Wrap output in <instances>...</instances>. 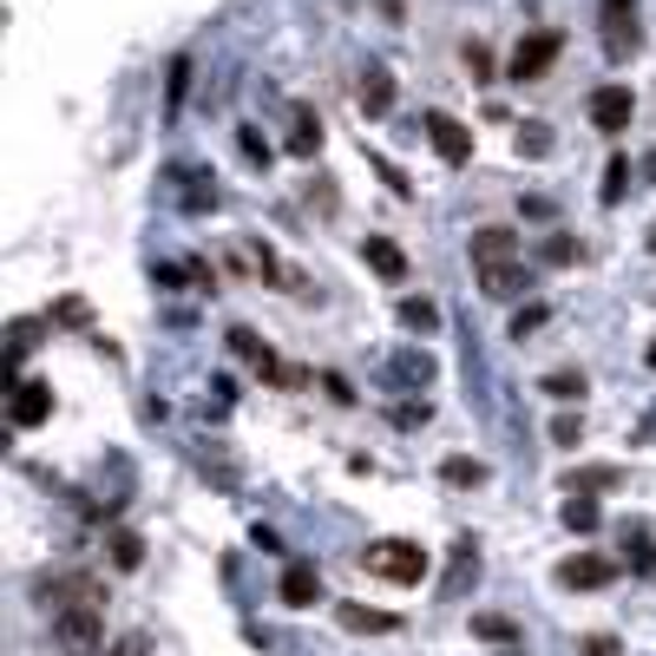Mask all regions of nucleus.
<instances>
[{"label": "nucleus", "instance_id": "f257e3e1", "mask_svg": "<svg viewBox=\"0 0 656 656\" xmlns=\"http://www.w3.org/2000/svg\"><path fill=\"white\" fill-rule=\"evenodd\" d=\"M361 572H375V578H388V585H421V578H427V552H421L414 539H375V545L361 552Z\"/></svg>", "mask_w": 656, "mask_h": 656}, {"label": "nucleus", "instance_id": "f03ea898", "mask_svg": "<svg viewBox=\"0 0 656 656\" xmlns=\"http://www.w3.org/2000/svg\"><path fill=\"white\" fill-rule=\"evenodd\" d=\"M559 46H565V39H559V26H532V33L513 46V79H519V85H526V79H545V72H552V59H559Z\"/></svg>", "mask_w": 656, "mask_h": 656}, {"label": "nucleus", "instance_id": "7ed1b4c3", "mask_svg": "<svg viewBox=\"0 0 656 656\" xmlns=\"http://www.w3.org/2000/svg\"><path fill=\"white\" fill-rule=\"evenodd\" d=\"M585 112H591V125L598 131H631V112H637V99H631V85H598L591 99H585Z\"/></svg>", "mask_w": 656, "mask_h": 656}, {"label": "nucleus", "instance_id": "20e7f679", "mask_svg": "<svg viewBox=\"0 0 656 656\" xmlns=\"http://www.w3.org/2000/svg\"><path fill=\"white\" fill-rule=\"evenodd\" d=\"M421 125H427V138H434V151H440L447 164H467V158H473V131H467L453 112H440V105H434Z\"/></svg>", "mask_w": 656, "mask_h": 656}, {"label": "nucleus", "instance_id": "39448f33", "mask_svg": "<svg viewBox=\"0 0 656 656\" xmlns=\"http://www.w3.org/2000/svg\"><path fill=\"white\" fill-rule=\"evenodd\" d=\"M99 605H66V611H53V637L66 644V651H92L99 644Z\"/></svg>", "mask_w": 656, "mask_h": 656}, {"label": "nucleus", "instance_id": "423d86ee", "mask_svg": "<svg viewBox=\"0 0 656 656\" xmlns=\"http://www.w3.org/2000/svg\"><path fill=\"white\" fill-rule=\"evenodd\" d=\"M467 256H473V269L513 263V256H519V237H513L506 223H486V230H473V237H467Z\"/></svg>", "mask_w": 656, "mask_h": 656}, {"label": "nucleus", "instance_id": "0eeeda50", "mask_svg": "<svg viewBox=\"0 0 656 656\" xmlns=\"http://www.w3.org/2000/svg\"><path fill=\"white\" fill-rule=\"evenodd\" d=\"M611 578H618V565H611V559H598V552L559 559V585H565V591H598V585H611Z\"/></svg>", "mask_w": 656, "mask_h": 656}, {"label": "nucleus", "instance_id": "6e6552de", "mask_svg": "<svg viewBox=\"0 0 656 656\" xmlns=\"http://www.w3.org/2000/svg\"><path fill=\"white\" fill-rule=\"evenodd\" d=\"M283 605L289 611H309V605H322V572L309 565V559H296V565H283Z\"/></svg>", "mask_w": 656, "mask_h": 656}, {"label": "nucleus", "instance_id": "1a4fd4ad", "mask_svg": "<svg viewBox=\"0 0 656 656\" xmlns=\"http://www.w3.org/2000/svg\"><path fill=\"white\" fill-rule=\"evenodd\" d=\"M7 414H13V427H39V421L53 414V388H46V381H20Z\"/></svg>", "mask_w": 656, "mask_h": 656}, {"label": "nucleus", "instance_id": "9d476101", "mask_svg": "<svg viewBox=\"0 0 656 656\" xmlns=\"http://www.w3.org/2000/svg\"><path fill=\"white\" fill-rule=\"evenodd\" d=\"M230 342H237V355H250V361H256V375H263V381H289V368L276 361V348H269V342H256L250 329H230Z\"/></svg>", "mask_w": 656, "mask_h": 656}, {"label": "nucleus", "instance_id": "9b49d317", "mask_svg": "<svg viewBox=\"0 0 656 656\" xmlns=\"http://www.w3.org/2000/svg\"><path fill=\"white\" fill-rule=\"evenodd\" d=\"M618 480H624L618 467H605V460H591V467H572V473H565V493H585V499H591V493H611Z\"/></svg>", "mask_w": 656, "mask_h": 656}, {"label": "nucleus", "instance_id": "f8f14e48", "mask_svg": "<svg viewBox=\"0 0 656 656\" xmlns=\"http://www.w3.org/2000/svg\"><path fill=\"white\" fill-rule=\"evenodd\" d=\"M361 256H368V269H381L388 283H401V276H407V256H401V243H388V237H368V243H361Z\"/></svg>", "mask_w": 656, "mask_h": 656}, {"label": "nucleus", "instance_id": "ddd939ff", "mask_svg": "<svg viewBox=\"0 0 656 656\" xmlns=\"http://www.w3.org/2000/svg\"><path fill=\"white\" fill-rule=\"evenodd\" d=\"M361 105H368L375 118L394 105V72H388V66H368V72H361Z\"/></svg>", "mask_w": 656, "mask_h": 656}, {"label": "nucleus", "instance_id": "4468645a", "mask_svg": "<svg viewBox=\"0 0 656 656\" xmlns=\"http://www.w3.org/2000/svg\"><path fill=\"white\" fill-rule=\"evenodd\" d=\"M480 283H486V296L513 302V296L526 289V269H519V263H493V269H480Z\"/></svg>", "mask_w": 656, "mask_h": 656}, {"label": "nucleus", "instance_id": "2eb2a0df", "mask_svg": "<svg viewBox=\"0 0 656 656\" xmlns=\"http://www.w3.org/2000/svg\"><path fill=\"white\" fill-rule=\"evenodd\" d=\"M559 519H565L572 532H598V519H605V513H598V499H585V493H572V499L559 506Z\"/></svg>", "mask_w": 656, "mask_h": 656}, {"label": "nucleus", "instance_id": "dca6fc26", "mask_svg": "<svg viewBox=\"0 0 656 656\" xmlns=\"http://www.w3.org/2000/svg\"><path fill=\"white\" fill-rule=\"evenodd\" d=\"M539 388H545V394H552V401H565V407H572V401H578V394H585V375H578V368H552V375H545V381H539Z\"/></svg>", "mask_w": 656, "mask_h": 656}, {"label": "nucleus", "instance_id": "f3484780", "mask_svg": "<svg viewBox=\"0 0 656 656\" xmlns=\"http://www.w3.org/2000/svg\"><path fill=\"white\" fill-rule=\"evenodd\" d=\"M335 618H342L348 631H394V618H388V611H368V605H335Z\"/></svg>", "mask_w": 656, "mask_h": 656}, {"label": "nucleus", "instance_id": "a211bd4d", "mask_svg": "<svg viewBox=\"0 0 656 656\" xmlns=\"http://www.w3.org/2000/svg\"><path fill=\"white\" fill-rule=\"evenodd\" d=\"M401 322H407V329H421V335H427V329H434V322H440V309H434V302H427V296H401Z\"/></svg>", "mask_w": 656, "mask_h": 656}, {"label": "nucleus", "instance_id": "6ab92c4d", "mask_svg": "<svg viewBox=\"0 0 656 656\" xmlns=\"http://www.w3.org/2000/svg\"><path fill=\"white\" fill-rule=\"evenodd\" d=\"M473 637H486V644H513V637H519V624H513V618H499V611H486V618H473Z\"/></svg>", "mask_w": 656, "mask_h": 656}, {"label": "nucleus", "instance_id": "aec40b11", "mask_svg": "<svg viewBox=\"0 0 656 656\" xmlns=\"http://www.w3.org/2000/svg\"><path fill=\"white\" fill-rule=\"evenodd\" d=\"M289 151H296V158H309V151H322V125H315L309 112L296 118V131H289Z\"/></svg>", "mask_w": 656, "mask_h": 656}, {"label": "nucleus", "instance_id": "412c9836", "mask_svg": "<svg viewBox=\"0 0 656 656\" xmlns=\"http://www.w3.org/2000/svg\"><path fill=\"white\" fill-rule=\"evenodd\" d=\"M545 315H552L545 302H526V309H513V342H526L532 329H545Z\"/></svg>", "mask_w": 656, "mask_h": 656}, {"label": "nucleus", "instance_id": "4be33fe9", "mask_svg": "<svg viewBox=\"0 0 656 656\" xmlns=\"http://www.w3.org/2000/svg\"><path fill=\"white\" fill-rule=\"evenodd\" d=\"M440 473H447L453 486H480V480H486V467H480V460H467V453H453V460H447Z\"/></svg>", "mask_w": 656, "mask_h": 656}, {"label": "nucleus", "instance_id": "5701e85b", "mask_svg": "<svg viewBox=\"0 0 656 656\" xmlns=\"http://www.w3.org/2000/svg\"><path fill=\"white\" fill-rule=\"evenodd\" d=\"M112 565H118V572H138V565H145V545H138L131 532H118V539H112Z\"/></svg>", "mask_w": 656, "mask_h": 656}, {"label": "nucleus", "instance_id": "b1692460", "mask_svg": "<svg viewBox=\"0 0 656 656\" xmlns=\"http://www.w3.org/2000/svg\"><path fill=\"white\" fill-rule=\"evenodd\" d=\"M624 184H631V164H624V151H618V158L605 164V204H618V197H624Z\"/></svg>", "mask_w": 656, "mask_h": 656}, {"label": "nucleus", "instance_id": "393cba45", "mask_svg": "<svg viewBox=\"0 0 656 656\" xmlns=\"http://www.w3.org/2000/svg\"><path fill=\"white\" fill-rule=\"evenodd\" d=\"M467 72H473V79H493V46H486V39H467Z\"/></svg>", "mask_w": 656, "mask_h": 656}, {"label": "nucleus", "instance_id": "a878e982", "mask_svg": "<svg viewBox=\"0 0 656 656\" xmlns=\"http://www.w3.org/2000/svg\"><path fill=\"white\" fill-rule=\"evenodd\" d=\"M237 145H243V158H250V164H269V138H263L256 125H243V131H237Z\"/></svg>", "mask_w": 656, "mask_h": 656}, {"label": "nucleus", "instance_id": "bb28decb", "mask_svg": "<svg viewBox=\"0 0 656 656\" xmlns=\"http://www.w3.org/2000/svg\"><path fill=\"white\" fill-rule=\"evenodd\" d=\"M519 151L545 158V151H552V131H545V125H519Z\"/></svg>", "mask_w": 656, "mask_h": 656}, {"label": "nucleus", "instance_id": "cd10ccee", "mask_svg": "<svg viewBox=\"0 0 656 656\" xmlns=\"http://www.w3.org/2000/svg\"><path fill=\"white\" fill-rule=\"evenodd\" d=\"M552 440H559V447H578V440H585V421H578V414H559V421H552Z\"/></svg>", "mask_w": 656, "mask_h": 656}, {"label": "nucleus", "instance_id": "c85d7f7f", "mask_svg": "<svg viewBox=\"0 0 656 656\" xmlns=\"http://www.w3.org/2000/svg\"><path fill=\"white\" fill-rule=\"evenodd\" d=\"M598 20H605V26H631V20H637V0H605Z\"/></svg>", "mask_w": 656, "mask_h": 656}, {"label": "nucleus", "instance_id": "c756f323", "mask_svg": "<svg viewBox=\"0 0 656 656\" xmlns=\"http://www.w3.org/2000/svg\"><path fill=\"white\" fill-rule=\"evenodd\" d=\"M572 256H578V243H572L565 230H552V237H545V263H572Z\"/></svg>", "mask_w": 656, "mask_h": 656}, {"label": "nucleus", "instance_id": "7c9ffc66", "mask_svg": "<svg viewBox=\"0 0 656 656\" xmlns=\"http://www.w3.org/2000/svg\"><path fill=\"white\" fill-rule=\"evenodd\" d=\"M631 565H637V572H644V578H651V572H656V545H651V539H644V532H637V539H631Z\"/></svg>", "mask_w": 656, "mask_h": 656}, {"label": "nucleus", "instance_id": "2f4dec72", "mask_svg": "<svg viewBox=\"0 0 656 656\" xmlns=\"http://www.w3.org/2000/svg\"><path fill=\"white\" fill-rule=\"evenodd\" d=\"M578 656H618V637H605V631H598V637H585V644H578Z\"/></svg>", "mask_w": 656, "mask_h": 656}, {"label": "nucleus", "instance_id": "473e14b6", "mask_svg": "<svg viewBox=\"0 0 656 656\" xmlns=\"http://www.w3.org/2000/svg\"><path fill=\"white\" fill-rule=\"evenodd\" d=\"M381 13H401V0H381Z\"/></svg>", "mask_w": 656, "mask_h": 656}, {"label": "nucleus", "instance_id": "72a5a7b5", "mask_svg": "<svg viewBox=\"0 0 656 656\" xmlns=\"http://www.w3.org/2000/svg\"><path fill=\"white\" fill-rule=\"evenodd\" d=\"M651 368H656V342H651Z\"/></svg>", "mask_w": 656, "mask_h": 656}, {"label": "nucleus", "instance_id": "f704fd0d", "mask_svg": "<svg viewBox=\"0 0 656 656\" xmlns=\"http://www.w3.org/2000/svg\"><path fill=\"white\" fill-rule=\"evenodd\" d=\"M651 250H656V223H651Z\"/></svg>", "mask_w": 656, "mask_h": 656}]
</instances>
